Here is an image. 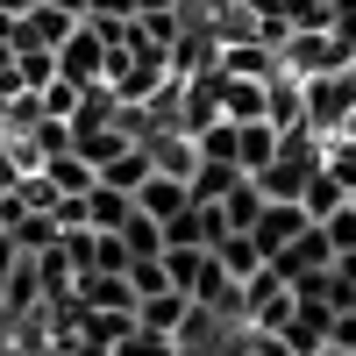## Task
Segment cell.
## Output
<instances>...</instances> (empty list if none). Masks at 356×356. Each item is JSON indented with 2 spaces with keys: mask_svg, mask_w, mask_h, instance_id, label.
<instances>
[{
  "mask_svg": "<svg viewBox=\"0 0 356 356\" xmlns=\"http://www.w3.org/2000/svg\"><path fill=\"white\" fill-rule=\"evenodd\" d=\"M300 207H307V221H328V214H342V207H349V193L335 186L328 171H314V186L300 193Z\"/></svg>",
  "mask_w": 356,
  "mask_h": 356,
  "instance_id": "obj_20",
  "label": "cell"
},
{
  "mask_svg": "<svg viewBox=\"0 0 356 356\" xmlns=\"http://www.w3.org/2000/svg\"><path fill=\"white\" fill-rule=\"evenodd\" d=\"M314 171H321V136L314 129H285L278 136V157L257 171V186H264V200H300L314 186Z\"/></svg>",
  "mask_w": 356,
  "mask_h": 356,
  "instance_id": "obj_1",
  "label": "cell"
},
{
  "mask_svg": "<svg viewBox=\"0 0 356 356\" xmlns=\"http://www.w3.org/2000/svg\"><path fill=\"white\" fill-rule=\"evenodd\" d=\"M79 214H86V228H93V235H122L129 214H136V200H129V193H114V186H93V193L79 200Z\"/></svg>",
  "mask_w": 356,
  "mask_h": 356,
  "instance_id": "obj_10",
  "label": "cell"
},
{
  "mask_svg": "<svg viewBox=\"0 0 356 356\" xmlns=\"http://www.w3.org/2000/svg\"><path fill=\"white\" fill-rule=\"evenodd\" d=\"M15 335V314H8V300H0V342H8Z\"/></svg>",
  "mask_w": 356,
  "mask_h": 356,
  "instance_id": "obj_27",
  "label": "cell"
},
{
  "mask_svg": "<svg viewBox=\"0 0 356 356\" xmlns=\"http://www.w3.org/2000/svg\"><path fill=\"white\" fill-rule=\"evenodd\" d=\"M150 164H157V178H178V186H193V171H200V143L193 136H178V129H157L150 143Z\"/></svg>",
  "mask_w": 356,
  "mask_h": 356,
  "instance_id": "obj_6",
  "label": "cell"
},
{
  "mask_svg": "<svg viewBox=\"0 0 356 356\" xmlns=\"http://www.w3.org/2000/svg\"><path fill=\"white\" fill-rule=\"evenodd\" d=\"M29 8H36V0H0V22H22Z\"/></svg>",
  "mask_w": 356,
  "mask_h": 356,
  "instance_id": "obj_26",
  "label": "cell"
},
{
  "mask_svg": "<svg viewBox=\"0 0 356 356\" xmlns=\"http://www.w3.org/2000/svg\"><path fill=\"white\" fill-rule=\"evenodd\" d=\"M214 207H221V228H228V235H250V228H257V214H264L271 200H264L257 178H243V186H235L228 200H214Z\"/></svg>",
  "mask_w": 356,
  "mask_h": 356,
  "instance_id": "obj_16",
  "label": "cell"
},
{
  "mask_svg": "<svg viewBox=\"0 0 356 356\" xmlns=\"http://www.w3.org/2000/svg\"><path fill=\"white\" fill-rule=\"evenodd\" d=\"M328 264H335V250H328V235H321V228H307L300 235V243H285L278 257H271V271L292 285V278H307V271H328Z\"/></svg>",
  "mask_w": 356,
  "mask_h": 356,
  "instance_id": "obj_8",
  "label": "cell"
},
{
  "mask_svg": "<svg viewBox=\"0 0 356 356\" xmlns=\"http://www.w3.org/2000/svg\"><path fill=\"white\" fill-rule=\"evenodd\" d=\"M150 171H157V164H150V150H143V143H129L114 164H100V186H114V193H129V200H136V186H143Z\"/></svg>",
  "mask_w": 356,
  "mask_h": 356,
  "instance_id": "obj_18",
  "label": "cell"
},
{
  "mask_svg": "<svg viewBox=\"0 0 356 356\" xmlns=\"http://www.w3.org/2000/svg\"><path fill=\"white\" fill-rule=\"evenodd\" d=\"M186 314H193V300H186V292H157V300H143V307H136V328H150V335L178 342V328H186Z\"/></svg>",
  "mask_w": 356,
  "mask_h": 356,
  "instance_id": "obj_14",
  "label": "cell"
},
{
  "mask_svg": "<svg viewBox=\"0 0 356 356\" xmlns=\"http://www.w3.org/2000/svg\"><path fill=\"white\" fill-rule=\"evenodd\" d=\"M36 178H43V186H50L57 200H86V193L100 186V178H93V164H86V157H50V164H43Z\"/></svg>",
  "mask_w": 356,
  "mask_h": 356,
  "instance_id": "obj_15",
  "label": "cell"
},
{
  "mask_svg": "<svg viewBox=\"0 0 356 356\" xmlns=\"http://www.w3.org/2000/svg\"><path fill=\"white\" fill-rule=\"evenodd\" d=\"M164 285L171 292H186V300H200V285L214 278V250H164Z\"/></svg>",
  "mask_w": 356,
  "mask_h": 356,
  "instance_id": "obj_11",
  "label": "cell"
},
{
  "mask_svg": "<svg viewBox=\"0 0 356 356\" xmlns=\"http://www.w3.org/2000/svg\"><path fill=\"white\" fill-rule=\"evenodd\" d=\"M264 107H271V79H228L221 72V122H264Z\"/></svg>",
  "mask_w": 356,
  "mask_h": 356,
  "instance_id": "obj_7",
  "label": "cell"
},
{
  "mask_svg": "<svg viewBox=\"0 0 356 356\" xmlns=\"http://www.w3.org/2000/svg\"><path fill=\"white\" fill-rule=\"evenodd\" d=\"M349 207H356V193H349Z\"/></svg>",
  "mask_w": 356,
  "mask_h": 356,
  "instance_id": "obj_29",
  "label": "cell"
},
{
  "mask_svg": "<svg viewBox=\"0 0 356 356\" xmlns=\"http://www.w3.org/2000/svg\"><path fill=\"white\" fill-rule=\"evenodd\" d=\"M349 65H356V50L335 29H292L285 50H278V72H292V79H328V72H349Z\"/></svg>",
  "mask_w": 356,
  "mask_h": 356,
  "instance_id": "obj_2",
  "label": "cell"
},
{
  "mask_svg": "<svg viewBox=\"0 0 356 356\" xmlns=\"http://www.w3.org/2000/svg\"><path fill=\"white\" fill-rule=\"evenodd\" d=\"M122 250H129V264H157V257H164V228H157L150 214H129V228H122Z\"/></svg>",
  "mask_w": 356,
  "mask_h": 356,
  "instance_id": "obj_19",
  "label": "cell"
},
{
  "mask_svg": "<svg viewBox=\"0 0 356 356\" xmlns=\"http://www.w3.org/2000/svg\"><path fill=\"white\" fill-rule=\"evenodd\" d=\"M79 100H86V93H79L72 79H50L43 93H36V107H43V122H72V114H79Z\"/></svg>",
  "mask_w": 356,
  "mask_h": 356,
  "instance_id": "obj_22",
  "label": "cell"
},
{
  "mask_svg": "<svg viewBox=\"0 0 356 356\" xmlns=\"http://www.w3.org/2000/svg\"><path fill=\"white\" fill-rule=\"evenodd\" d=\"M186 207H193V186H178V178H143V186H136V214H150L157 228L164 221H178V214H186Z\"/></svg>",
  "mask_w": 356,
  "mask_h": 356,
  "instance_id": "obj_9",
  "label": "cell"
},
{
  "mask_svg": "<svg viewBox=\"0 0 356 356\" xmlns=\"http://www.w3.org/2000/svg\"><path fill=\"white\" fill-rule=\"evenodd\" d=\"M214 264H221L235 285H250V278L264 271V250L250 243V235H221V243H214Z\"/></svg>",
  "mask_w": 356,
  "mask_h": 356,
  "instance_id": "obj_17",
  "label": "cell"
},
{
  "mask_svg": "<svg viewBox=\"0 0 356 356\" xmlns=\"http://www.w3.org/2000/svg\"><path fill=\"white\" fill-rule=\"evenodd\" d=\"M314 221H307V207L300 200H271V207H264V214H257V228H250V243L264 250V264H271L285 243H300V235H307Z\"/></svg>",
  "mask_w": 356,
  "mask_h": 356,
  "instance_id": "obj_5",
  "label": "cell"
},
{
  "mask_svg": "<svg viewBox=\"0 0 356 356\" xmlns=\"http://www.w3.org/2000/svg\"><path fill=\"white\" fill-rule=\"evenodd\" d=\"M321 235H328V250L335 257H356V207H342V214H328V221H314Z\"/></svg>",
  "mask_w": 356,
  "mask_h": 356,
  "instance_id": "obj_23",
  "label": "cell"
},
{
  "mask_svg": "<svg viewBox=\"0 0 356 356\" xmlns=\"http://www.w3.org/2000/svg\"><path fill=\"white\" fill-rule=\"evenodd\" d=\"M321 171H328L342 193H356V143L349 136H328V143H321Z\"/></svg>",
  "mask_w": 356,
  "mask_h": 356,
  "instance_id": "obj_21",
  "label": "cell"
},
{
  "mask_svg": "<svg viewBox=\"0 0 356 356\" xmlns=\"http://www.w3.org/2000/svg\"><path fill=\"white\" fill-rule=\"evenodd\" d=\"M43 8H57V15H79V22H86V8H93V0H43Z\"/></svg>",
  "mask_w": 356,
  "mask_h": 356,
  "instance_id": "obj_25",
  "label": "cell"
},
{
  "mask_svg": "<svg viewBox=\"0 0 356 356\" xmlns=\"http://www.w3.org/2000/svg\"><path fill=\"white\" fill-rule=\"evenodd\" d=\"M57 79H72L79 93H93V86H107V43L93 22H79V36L57 50Z\"/></svg>",
  "mask_w": 356,
  "mask_h": 356,
  "instance_id": "obj_4",
  "label": "cell"
},
{
  "mask_svg": "<svg viewBox=\"0 0 356 356\" xmlns=\"http://www.w3.org/2000/svg\"><path fill=\"white\" fill-rule=\"evenodd\" d=\"M214 65L228 72V79H278V50L271 43H221V57H214Z\"/></svg>",
  "mask_w": 356,
  "mask_h": 356,
  "instance_id": "obj_12",
  "label": "cell"
},
{
  "mask_svg": "<svg viewBox=\"0 0 356 356\" xmlns=\"http://www.w3.org/2000/svg\"><path fill=\"white\" fill-rule=\"evenodd\" d=\"M114 356H178V342H164V335H150V328H136L129 342H114Z\"/></svg>",
  "mask_w": 356,
  "mask_h": 356,
  "instance_id": "obj_24",
  "label": "cell"
},
{
  "mask_svg": "<svg viewBox=\"0 0 356 356\" xmlns=\"http://www.w3.org/2000/svg\"><path fill=\"white\" fill-rule=\"evenodd\" d=\"M300 107H307V129L328 143V136H342V122L356 114V93H349L342 72H328V79H300Z\"/></svg>",
  "mask_w": 356,
  "mask_h": 356,
  "instance_id": "obj_3",
  "label": "cell"
},
{
  "mask_svg": "<svg viewBox=\"0 0 356 356\" xmlns=\"http://www.w3.org/2000/svg\"><path fill=\"white\" fill-rule=\"evenodd\" d=\"M271 157H278V129L271 122H235V171L257 178Z\"/></svg>",
  "mask_w": 356,
  "mask_h": 356,
  "instance_id": "obj_13",
  "label": "cell"
},
{
  "mask_svg": "<svg viewBox=\"0 0 356 356\" xmlns=\"http://www.w3.org/2000/svg\"><path fill=\"white\" fill-rule=\"evenodd\" d=\"M342 136H349V143H356V114H349V122H342Z\"/></svg>",
  "mask_w": 356,
  "mask_h": 356,
  "instance_id": "obj_28",
  "label": "cell"
}]
</instances>
